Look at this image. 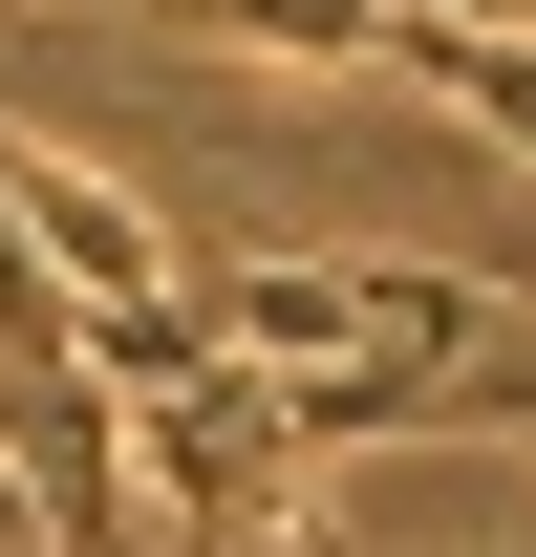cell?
<instances>
[{
    "label": "cell",
    "instance_id": "obj_2",
    "mask_svg": "<svg viewBox=\"0 0 536 557\" xmlns=\"http://www.w3.org/2000/svg\"><path fill=\"white\" fill-rule=\"evenodd\" d=\"M22 214H44V258H65V300H86V322L194 300V258L150 236V194H130V172H86V150H44V129H22Z\"/></svg>",
    "mask_w": 536,
    "mask_h": 557
},
{
    "label": "cell",
    "instance_id": "obj_3",
    "mask_svg": "<svg viewBox=\"0 0 536 557\" xmlns=\"http://www.w3.org/2000/svg\"><path fill=\"white\" fill-rule=\"evenodd\" d=\"M86 364V300L44 258V214H22V108H0V386H65Z\"/></svg>",
    "mask_w": 536,
    "mask_h": 557
},
{
    "label": "cell",
    "instance_id": "obj_4",
    "mask_svg": "<svg viewBox=\"0 0 536 557\" xmlns=\"http://www.w3.org/2000/svg\"><path fill=\"white\" fill-rule=\"evenodd\" d=\"M387 86H451L494 150H536V44H515V22H407V0H387Z\"/></svg>",
    "mask_w": 536,
    "mask_h": 557
},
{
    "label": "cell",
    "instance_id": "obj_1",
    "mask_svg": "<svg viewBox=\"0 0 536 557\" xmlns=\"http://www.w3.org/2000/svg\"><path fill=\"white\" fill-rule=\"evenodd\" d=\"M0 472H22V515H44V536L65 557H150V450H130V408H108V386H0Z\"/></svg>",
    "mask_w": 536,
    "mask_h": 557
}]
</instances>
